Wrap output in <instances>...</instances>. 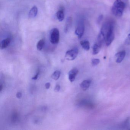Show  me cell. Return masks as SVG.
<instances>
[{"mask_svg": "<svg viewBox=\"0 0 130 130\" xmlns=\"http://www.w3.org/2000/svg\"><path fill=\"white\" fill-rule=\"evenodd\" d=\"M79 50L77 48H73L67 51L65 54V58L67 60L69 61L73 60L76 59L78 55Z\"/></svg>", "mask_w": 130, "mask_h": 130, "instance_id": "cell-3", "label": "cell"}, {"mask_svg": "<svg viewBox=\"0 0 130 130\" xmlns=\"http://www.w3.org/2000/svg\"><path fill=\"white\" fill-rule=\"evenodd\" d=\"M56 17L60 22H62L64 19V13L63 9L59 10L56 13Z\"/></svg>", "mask_w": 130, "mask_h": 130, "instance_id": "cell-12", "label": "cell"}, {"mask_svg": "<svg viewBox=\"0 0 130 130\" xmlns=\"http://www.w3.org/2000/svg\"><path fill=\"white\" fill-rule=\"evenodd\" d=\"M38 13V9L37 7L35 6L31 8L29 13V17L30 18H34L37 16Z\"/></svg>", "mask_w": 130, "mask_h": 130, "instance_id": "cell-11", "label": "cell"}, {"mask_svg": "<svg viewBox=\"0 0 130 130\" xmlns=\"http://www.w3.org/2000/svg\"><path fill=\"white\" fill-rule=\"evenodd\" d=\"M126 42L127 44H130V34L128 36L126 40Z\"/></svg>", "mask_w": 130, "mask_h": 130, "instance_id": "cell-22", "label": "cell"}, {"mask_svg": "<svg viewBox=\"0 0 130 130\" xmlns=\"http://www.w3.org/2000/svg\"><path fill=\"white\" fill-rule=\"evenodd\" d=\"M45 44V40L43 39L39 40L37 43V48L39 51H41L42 50Z\"/></svg>", "mask_w": 130, "mask_h": 130, "instance_id": "cell-16", "label": "cell"}, {"mask_svg": "<svg viewBox=\"0 0 130 130\" xmlns=\"http://www.w3.org/2000/svg\"><path fill=\"white\" fill-rule=\"evenodd\" d=\"M60 86L59 85H57L55 87L54 90L55 92H58L60 91Z\"/></svg>", "mask_w": 130, "mask_h": 130, "instance_id": "cell-19", "label": "cell"}, {"mask_svg": "<svg viewBox=\"0 0 130 130\" xmlns=\"http://www.w3.org/2000/svg\"><path fill=\"white\" fill-rule=\"evenodd\" d=\"M100 62V60L99 59H93L92 60V64L93 66H95L98 65L99 64Z\"/></svg>", "mask_w": 130, "mask_h": 130, "instance_id": "cell-17", "label": "cell"}, {"mask_svg": "<svg viewBox=\"0 0 130 130\" xmlns=\"http://www.w3.org/2000/svg\"><path fill=\"white\" fill-rule=\"evenodd\" d=\"M125 54H126V52L124 51L119 52L117 53L115 55L116 58V63H121L124 58Z\"/></svg>", "mask_w": 130, "mask_h": 130, "instance_id": "cell-7", "label": "cell"}, {"mask_svg": "<svg viewBox=\"0 0 130 130\" xmlns=\"http://www.w3.org/2000/svg\"><path fill=\"white\" fill-rule=\"evenodd\" d=\"M3 85H2V84H1V86H0V90H1V91H2V90H3Z\"/></svg>", "mask_w": 130, "mask_h": 130, "instance_id": "cell-24", "label": "cell"}, {"mask_svg": "<svg viewBox=\"0 0 130 130\" xmlns=\"http://www.w3.org/2000/svg\"><path fill=\"white\" fill-rule=\"evenodd\" d=\"M101 47L102 45L99 43L94 44L93 47V54L95 55L98 54L101 50Z\"/></svg>", "mask_w": 130, "mask_h": 130, "instance_id": "cell-13", "label": "cell"}, {"mask_svg": "<svg viewBox=\"0 0 130 130\" xmlns=\"http://www.w3.org/2000/svg\"><path fill=\"white\" fill-rule=\"evenodd\" d=\"M51 83H46L45 85V89H49L51 87Z\"/></svg>", "mask_w": 130, "mask_h": 130, "instance_id": "cell-21", "label": "cell"}, {"mask_svg": "<svg viewBox=\"0 0 130 130\" xmlns=\"http://www.w3.org/2000/svg\"><path fill=\"white\" fill-rule=\"evenodd\" d=\"M39 70H38V71H37V73H36V75L34 76V77H32V79L34 80H37L38 79V77L39 75Z\"/></svg>", "mask_w": 130, "mask_h": 130, "instance_id": "cell-18", "label": "cell"}, {"mask_svg": "<svg viewBox=\"0 0 130 130\" xmlns=\"http://www.w3.org/2000/svg\"><path fill=\"white\" fill-rule=\"evenodd\" d=\"M80 44L83 48L86 51H89L90 49V43L88 41H81Z\"/></svg>", "mask_w": 130, "mask_h": 130, "instance_id": "cell-14", "label": "cell"}, {"mask_svg": "<svg viewBox=\"0 0 130 130\" xmlns=\"http://www.w3.org/2000/svg\"><path fill=\"white\" fill-rule=\"evenodd\" d=\"M125 5L121 0H116L112 7V12L116 16L121 17L123 14Z\"/></svg>", "mask_w": 130, "mask_h": 130, "instance_id": "cell-1", "label": "cell"}, {"mask_svg": "<svg viewBox=\"0 0 130 130\" xmlns=\"http://www.w3.org/2000/svg\"><path fill=\"white\" fill-rule=\"evenodd\" d=\"M11 41V39L10 38H7L3 40L1 43V48L4 49L7 47L9 45Z\"/></svg>", "mask_w": 130, "mask_h": 130, "instance_id": "cell-10", "label": "cell"}, {"mask_svg": "<svg viewBox=\"0 0 130 130\" xmlns=\"http://www.w3.org/2000/svg\"><path fill=\"white\" fill-rule=\"evenodd\" d=\"M92 83L91 79H86L84 80L80 84V88L84 91H86Z\"/></svg>", "mask_w": 130, "mask_h": 130, "instance_id": "cell-8", "label": "cell"}, {"mask_svg": "<svg viewBox=\"0 0 130 130\" xmlns=\"http://www.w3.org/2000/svg\"><path fill=\"white\" fill-rule=\"evenodd\" d=\"M103 15H101L99 17V19H98V22H100L102 21V20L103 19Z\"/></svg>", "mask_w": 130, "mask_h": 130, "instance_id": "cell-23", "label": "cell"}, {"mask_svg": "<svg viewBox=\"0 0 130 130\" xmlns=\"http://www.w3.org/2000/svg\"><path fill=\"white\" fill-rule=\"evenodd\" d=\"M72 25V18L71 17H68L67 19L64 27V32L65 33H68L71 28Z\"/></svg>", "mask_w": 130, "mask_h": 130, "instance_id": "cell-9", "label": "cell"}, {"mask_svg": "<svg viewBox=\"0 0 130 130\" xmlns=\"http://www.w3.org/2000/svg\"><path fill=\"white\" fill-rule=\"evenodd\" d=\"M61 75V72L60 71L56 70L52 74L51 77L53 79L57 80L59 79Z\"/></svg>", "mask_w": 130, "mask_h": 130, "instance_id": "cell-15", "label": "cell"}, {"mask_svg": "<svg viewBox=\"0 0 130 130\" xmlns=\"http://www.w3.org/2000/svg\"><path fill=\"white\" fill-rule=\"evenodd\" d=\"M50 40L51 43L56 44L59 42L60 40V32L57 28H53L50 31Z\"/></svg>", "mask_w": 130, "mask_h": 130, "instance_id": "cell-2", "label": "cell"}, {"mask_svg": "<svg viewBox=\"0 0 130 130\" xmlns=\"http://www.w3.org/2000/svg\"><path fill=\"white\" fill-rule=\"evenodd\" d=\"M79 71L77 68H74L71 69L68 73V79L70 82H73L75 80V78L77 74L78 73Z\"/></svg>", "mask_w": 130, "mask_h": 130, "instance_id": "cell-6", "label": "cell"}, {"mask_svg": "<svg viewBox=\"0 0 130 130\" xmlns=\"http://www.w3.org/2000/svg\"><path fill=\"white\" fill-rule=\"evenodd\" d=\"M84 29H85V27H84L83 23V22H80L77 25V27L75 31V33L76 35H77L79 39L81 38V37L83 35Z\"/></svg>", "mask_w": 130, "mask_h": 130, "instance_id": "cell-5", "label": "cell"}, {"mask_svg": "<svg viewBox=\"0 0 130 130\" xmlns=\"http://www.w3.org/2000/svg\"><path fill=\"white\" fill-rule=\"evenodd\" d=\"M113 29L114 27L111 28L106 36L105 41L107 46L111 45L115 39V34L113 32Z\"/></svg>", "mask_w": 130, "mask_h": 130, "instance_id": "cell-4", "label": "cell"}, {"mask_svg": "<svg viewBox=\"0 0 130 130\" xmlns=\"http://www.w3.org/2000/svg\"><path fill=\"white\" fill-rule=\"evenodd\" d=\"M22 96V93L21 92H18L16 94V97H17L18 99H21Z\"/></svg>", "mask_w": 130, "mask_h": 130, "instance_id": "cell-20", "label": "cell"}]
</instances>
